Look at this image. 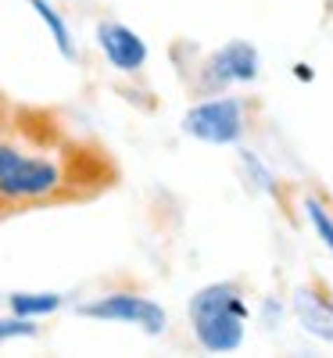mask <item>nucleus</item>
I'll return each instance as SVG.
<instances>
[{
  "label": "nucleus",
  "mask_w": 333,
  "mask_h": 358,
  "mask_svg": "<svg viewBox=\"0 0 333 358\" xmlns=\"http://www.w3.org/2000/svg\"><path fill=\"white\" fill-rule=\"evenodd\" d=\"M118 183V165L101 143L83 140L47 115L0 122V215L90 201Z\"/></svg>",
  "instance_id": "f257e3e1"
},
{
  "label": "nucleus",
  "mask_w": 333,
  "mask_h": 358,
  "mask_svg": "<svg viewBox=\"0 0 333 358\" xmlns=\"http://www.w3.org/2000/svg\"><path fill=\"white\" fill-rule=\"evenodd\" d=\"M244 322H248V301L240 283H211L190 297V326L204 351L215 355L236 351L244 341Z\"/></svg>",
  "instance_id": "f03ea898"
},
{
  "label": "nucleus",
  "mask_w": 333,
  "mask_h": 358,
  "mask_svg": "<svg viewBox=\"0 0 333 358\" xmlns=\"http://www.w3.org/2000/svg\"><path fill=\"white\" fill-rule=\"evenodd\" d=\"M244 129H248V115L236 97L201 101L183 115V133L201 143H236L244 136Z\"/></svg>",
  "instance_id": "7ed1b4c3"
},
{
  "label": "nucleus",
  "mask_w": 333,
  "mask_h": 358,
  "mask_svg": "<svg viewBox=\"0 0 333 358\" xmlns=\"http://www.w3.org/2000/svg\"><path fill=\"white\" fill-rule=\"evenodd\" d=\"M79 315L140 326V330L150 334V337L165 334V326H169L165 308L158 301H150V297H140V294H104V297H97V301H90V305H79Z\"/></svg>",
  "instance_id": "20e7f679"
},
{
  "label": "nucleus",
  "mask_w": 333,
  "mask_h": 358,
  "mask_svg": "<svg viewBox=\"0 0 333 358\" xmlns=\"http://www.w3.org/2000/svg\"><path fill=\"white\" fill-rule=\"evenodd\" d=\"M97 47L108 57V65L118 72H140L147 65V43L122 22H101L97 25Z\"/></svg>",
  "instance_id": "39448f33"
},
{
  "label": "nucleus",
  "mask_w": 333,
  "mask_h": 358,
  "mask_svg": "<svg viewBox=\"0 0 333 358\" xmlns=\"http://www.w3.org/2000/svg\"><path fill=\"white\" fill-rule=\"evenodd\" d=\"M208 79L211 86H229V83H251L258 79V50L248 40H233L222 50L208 57Z\"/></svg>",
  "instance_id": "423d86ee"
},
{
  "label": "nucleus",
  "mask_w": 333,
  "mask_h": 358,
  "mask_svg": "<svg viewBox=\"0 0 333 358\" xmlns=\"http://www.w3.org/2000/svg\"><path fill=\"white\" fill-rule=\"evenodd\" d=\"M294 312H297L301 326H305L309 334H316L319 341L333 344V301L326 297V290L319 283L301 287L294 294Z\"/></svg>",
  "instance_id": "0eeeda50"
},
{
  "label": "nucleus",
  "mask_w": 333,
  "mask_h": 358,
  "mask_svg": "<svg viewBox=\"0 0 333 358\" xmlns=\"http://www.w3.org/2000/svg\"><path fill=\"white\" fill-rule=\"evenodd\" d=\"M65 305L62 294L54 290H18L11 294V315H22V319H43V315H54L57 308Z\"/></svg>",
  "instance_id": "6e6552de"
},
{
  "label": "nucleus",
  "mask_w": 333,
  "mask_h": 358,
  "mask_svg": "<svg viewBox=\"0 0 333 358\" xmlns=\"http://www.w3.org/2000/svg\"><path fill=\"white\" fill-rule=\"evenodd\" d=\"M29 8H33L36 15H40V22L47 25V33H50V40H54V47L62 50L69 62L76 57V47H72V33H69V25H65V18L57 15V8L50 4V0H29Z\"/></svg>",
  "instance_id": "1a4fd4ad"
},
{
  "label": "nucleus",
  "mask_w": 333,
  "mask_h": 358,
  "mask_svg": "<svg viewBox=\"0 0 333 358\" xmlns=\"http://www.w3.org/2000/svg\"><path fill=\"white\" fill-rule=\"evenodd\" d=\"M305 208H309V219H312V226H316V233H319V241H323L326 251L333 255V212H330L326 204H319L316 197H309Z\"/></svg>",
  "instance_id": "9d476101"
},
{
  "label": "nucleus",
  "mask_w": 333,
  "mask_h": 358,
  "mask_svg": "<svg viewBox=\"0 0 333 358\" xmlns=\"http://www.w3.org/2000/svg\"><path fill=\"white\" fill-rule=\"evenodd\" d=\"M18 337H36V319H22V315L0 319V344L18 341Z\"/></svg>",
  "instance_id": "9b49d317"
},
{
  "label": "nucleus",
  "mask_w": 333,
  "mask_h": 358,
  "mask_svg": "<svg viewBox=\"0 0 333 358\" xmlns=\"http://www.w3.org/2000/svg\"><path fill=\"white\" fill-rule=\"evenodd\" d=\"M0 122H4V111H0Z\"/></svg>",
  "instance_id": "f8f14e48"
}]
</instances>
